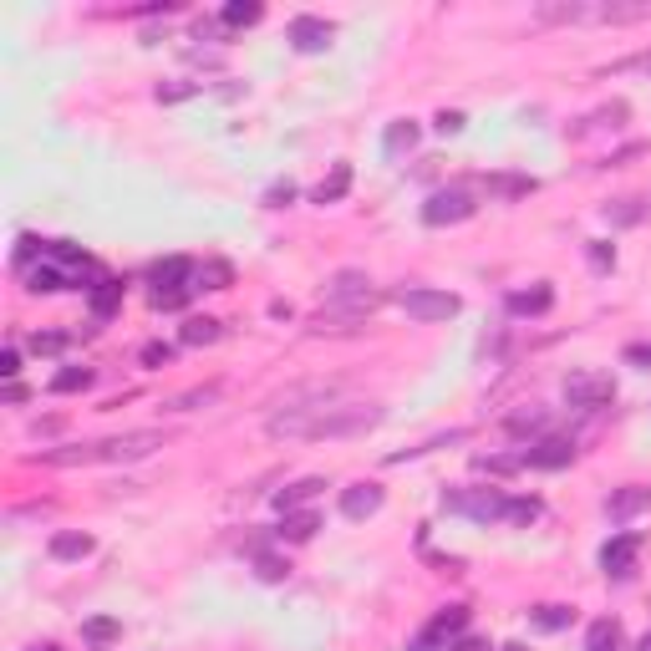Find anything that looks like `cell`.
Masks as SVG:
<instances>
[{
    "instance_id": "obj_1",
    "label": "cell",
    "mask_w": 651,
    "mask_h": 651,
    "mask_svg": "<svg viewBox=\"0 0 651 651\" xmlns=\"http://www.w3.org/2000/svg\"><path fill=\"white\" fill-rule=\"evenodd\" d=\"M387 412L377 403H316V407H275L264 433L270 438H362L382 423Z\"/></svg>"
},
{
    "instance_id": "obj_2",
    "label": "cell",
    "mask_w": 651,
    "mask_h": 651,
    "mask_svg": "<svg viewBox=\"0 0 651 651\" xmlns=\"http://www.w3.org/2000/svg\"><path fill=\"white\" fill-rule=\"evenodd\" d=\"M382 290L371 285L367 270H336L331 281H326V305L316 311L311 321V331L316 336H341V331H362L367 316L382 305Z\"/></svg>"
},
{
    "instance_id": "obj_3",
    "label": "cell",
    "mask_w": 651,
    "mask_h": 651,
    "mask_svg": "<svg viewBox=\"0 0 651 651\" xmlns=\"http://www.w3.org/2000/svg\"><path fill=\"white\" fill-rule=\"evenodd\" d=\"M168 433L159 427H138V433H123V438H102V443H71V448H46L36 453L31 463H52V468H82V463H138L153 448H163Z\"/></svg>"
},
{
    "instance_id": "obj_4",
    "label": "cell",
    "mask_w": 651,
    "mask_h": 651,
    "mask_svg": "<svg viewBox=\"0 0 651 651\" xmlns=\"http://www.w3.org/2000/svg\"><path fill=\"white\" fill-rule=\"evenodd\" d=\"M148 285H153V305H159V311H178V305L189 300V290H194V264L183 260V255L159 260L148 270Z\"/></svg>"
},
{
    "instance_id": "obj_5",
    "label": "cell",
    "mask_w": 651,
    "mask_h": 651,
    "mask_svg": "<svg viewBox=\"0 0 651 651\" xmlns=\"http://www.w3.org/2000/svg\"><path fill=\"white\" fill-rule=\"evenodd\" d=\"M397 305H403V311H407L412 321H453L463 300H458L453 290H433V285H407V290H397Z\"/></svg>"
},
{
    "instance_id": "obj_6",
    "label": "cell",
    "mask_w": 651,
    "mask_h": 651,
    "mask_svg": "<svg viewBox=\"0 0 651 651\" xmlns=\"http://www.w3.org/2000/svg\"><path fill=\"white\" fill-rule=\"evenodd\" d=\"M474 194L468 189H438V194H427V204H423V224L427 229H448V224H463V219H474Z\"/></svg>"
},
{
    "instance_id": "obj_7",
    "label": "cell",
    "mask_w": 651,
    "mask_h": 651,
    "mask_svg": "<svg viewBox=\"0 0 651 651\" xmlns=\"http://www.w3.org/2000/svg\"><path fill=\"white\" fill-rule=\"evenodd\" d=\"M565 403L581 407V412H596V407L616 403V382L606 371H570L565 377Z\"/></svg>"
},
{
    "instance_id": "obj_8",
    "label": "cell",
    "mask_w": 651,
    "mask_h": 651,
    "mask_svg": "<svg viewBox=\"0 0 651 651\" xmlns=\"http://www.w3.org/2000/svg\"><path fill=\"white\" fill-rule=\"evenodd\" d=\"M504 493L499 489H458V493H443V509L448 514H468V519H504Z\"/></svg>"
},
{
    "instance_id": "obj_9",
    "label": "cell",
    "mask_w": 651,
    "mask_h": 651,
    "mask_svg": "<svg viewBox=\"0 0 651 651\" xmlns=\"http://www.w3.org/2000/svg\"><path fill=\"white\" fill-rule=\"evenodd\" d=\"M636 555H641V534L626 529V534H611L606 545H600V570L611 575V581H626L636 570Z\"/></svg>"
},
{
    "instance_id": "obj_10",
    "label": "cell",
    "mask_w": 651,
    "mask_h": 651,
    "mask_svg": "<svg viewBox=\"0 0 651 651\" xmlns=\"http://www.w3.org/2000/svg\"><path fill=\"white\" fill-rule=\"evenodd\" d=\"M285 36H290V46H296V52L316 56V52H326V46H331L336 26L326 16H296L290 26H285Z\"/></svg>"
},
{
    "instance_id": "obj_11",
    "label": "cell",
    "mask_w": 651,
    "mask_h": 651,
    "mask_svg": "<svg viewBox=\"0 0 651 651\" xmlns=\"http://www.w3.org/2000/svg\"><path fill=\"white\" fill-rule=\"evenodd\" d=\"M525 463L529 468H545V474H560V468L575 463V443L570 438H540V443L525 448Z\"/></svg>"
},
{
    "instance_id": "obj_12",
    "label": "cell",
    "mask_w": 651,
    "mask_h": 651,
    "mask_svg": "<svg viewBox=\"0 0 651 651\" xmlns=\"http://www.w3.org/2000/svg\"><path fill=\"white\" fill-rule=\"evenodd\" d=\"M651 509V489L647 484H626V489H611V499H606V514L616 519V525H626V519H636V514Z\"/></svg>"
},
{
    "instance_id": "obj_13",
    "label": "cell",
    "mask_w": 651,
    "mask_h": 651,
    "mask_svg": "<svg viewBox=\"0 0 651 651\" xmlns=\"http://www.w3.org/2000/svg\"><path fill=\"white\" fill-rule=\"evenodd\" d=\"M382 509V484H352V489H341V514L346 519H371V514Z\"/></svg>"
},
{
    "instance_id": "obj_14",
    "label": "cell",
    "mask_w": 651,
    "mask_h": 651,
    "mask_svg": "<svg viewBox=\"0 0 651 651\" xmlns=\"http://www.w3.org/2000/svg\"><path fill=\"white\" fill-rule=\"evenodd\" d=\"M534 16L549 20V26H575V20L596 16V5H585V0H540V5H534Z\"/></svg>"
},
{
    "instance_id": "obj_15",
    "label": "cell",
    "mask_w": 651,
    "mask_h": 651,
    "mask_svg": "<svg viewBox=\"0 0 651 651\" xmlns=\"http://www.w3.org/2000/svg\"><path fill=\"white\" fill-rule=\"evenodd\" d=\"M504 305H509V316H545L549 305H555V290L540 281V285H529V290H509Z\"/></svg>"
},
{
    "instance_id": "obj_16",
    "label": "cell",
    "mask_w": 651,
    "mask_h": 651,
    "mask_svg": "<svg viewBox=\"0 0 651 651\" xmlns=\"http://www.w3.org/2000/svg\"><path fill=\"white\" fill-rule=\"evenodd\" d=\"M600 26H631V20H651V0H636V5H626V0H606V5H596Z\"/></svg>"
},
{
    "instance_id": "obj_17",
    "label": "cell",
    "mask_w": 651,
    "mask_h": 651,
    "mask_svg": "<svg viewBox=\"0 0 651 651\" xmlns=\"http://www.w3.org/2000/svg\"><path fill=\"white\" fill-rule=\"evenodd\" d=\"M346 194H352V163H336L331 174L316 183V194L311 199H316V204H341Z\"/></svg>"
},
{
    "instance_id": "obj_18",
    "label": "cell",
    "mask_w": 651,
    "mask_h": 651,
    "mask_svg": "<svg viewBox=\"0 0 651 651\" xmlns=\"http://www.w3.org/2000/svg\"><path fill=\"white\" fill-rule=\"evenodd\" d=\"M647 209H651L647 199H611L600 214H606V224H611V229H631V224L647 219Z\"/></svg>"
},
{
    "instance_id": "obj_19",
    "label": "cell",
    "mask_w": 651,
    "mask_h": 651,
    "mask_svg": "<svg viewBox=\"0 0 651 651\" xmlns=\"http://www.w3.org/2000/svg\"><path fill=\"white\" fill-rule=\"evenodd\" d=\"M52 560H82V555H92V534H82V529H61V534H52Z\"/></svg>"
},
{
    "instance_id": "obj_20",
    "label": "cell",
    "mask_w": 651,
    "mask_h": 651,
    "mask_svg": "<svg viewBox=\"0 0 651 651\" xmlns=\"http://www.w3.org/2000/svg\"><path fill=\"white\" fill-rule=\"evenodd\" d=\"M321 489H326V478H296L290 489L275 493V504H281V514H296L300 504H311V499H316Z\"/></svg>"
},
{
    "instance_id": "obj_21",
    "label": "cell",
    "mask_w": 651,
    "mask_h": 651,
    "mask_svg": "<svg viewBox=\"0 0 651 651\" xmlns=\"http://www.w3.org/2000/svg\"><path fill=\"white\" fill-rule=\"evenodd\" d=\"M412 148H418V123H412V118H403V123H392L387 133H382V153H387V159H403Z\"/></svg>"
},
{
    "instance_id": "obj_22",
    "label": "cell",
    "mask_w": 651,
    "mask_h": 651,
    "mask_svg": "<svg viewBox=\"0 0 651 651\" xmlns=\"http://www.w3.org/2000/svg\"><path fill=\"white\" fill-rule=\"evenodd\" d=\"M87 296H92V316H97V321L118 316V305H123V281H112V275H107L102 285H92Z\"/></svg>"
},
{
    "instance_id": "obj_23",
    "label": "cell",
    "mask_w": 651,
    "mask_h": 651,
    "mask_svg": "<svg viewBox=\"0 0 651 651\" xmlns=\"http://www.w3.org/2000/svg\"><path fill=\"white\" fill-rule=\"evenodd\" d=\"M219 321L214 316H189L183 321V331H178V341H183V346H214V341H219Z\"/></svg>"
},
{
    "instance_id": "obj_24",
    "label": "cell",
    "mask_w": 651,
    "mask_h": 651,
    "mask_svg": "<svg viewBox=\"0 0 651 651\" xmlns=\"http://www.w3.org/2000/svg\"><path fill=\"white\" fill-rule=\"evenodd\" d=\"M585 651H621V621H611V616L590 621V631H585Z\"/></svg>"
},
{
    "instance_id": "obj_25",
    "label": "cell",
    "mask_w": 651,
    "mask_h": 651,
    "mask_svg": "<svg viewBox=\"0 0 651 651\" xmlns=\"http://www.w3.org/2000/svg\"><path fill=\"white\" fill-rule=\"evenodd\" d=\"M229 281H234V270H229L224 260L194 264V290H229Z\"/></svg>"
},
{
    "instance_id": "obj_26",
    "label": "cell",
    "mask_w": 651,
    "mask_h": 651,
    "mask_svg": "<svg viewBox=\"0 0 651 651\" xmlns=\"http://www.w3.org/2000/svg\"><path fill=\"white\" fill-rule=\"evenodd\" d=\"M92 382H97V371H92V367H61L52 377V392H56V397H67V392H87Z\"/></svg>"
},
{
    "instance_id": "obj_27",
    "label": "cell",
    "mask_w": 651,
    "mask_h": 651,
    "mask_svg": "<svg viewBox=\"0 0 651 651\" xmlns=\"http://www.w3.org/2000/svg\"><path fill=\"white\" fill-rule=\"evenodd\" d=\"M504 427H509L514 438H525V433H545L549 418H545V407H519V412H509V418H504Z\"/></svg>"
},
{
    "instance_id": "obj_28",
    "label": "cell",
    "mask_w": 651,
    "mask_h": 651,
    "mask_svg": "<svg viewBox=\"0 0 651 651\" xmlns=\"http://www.w3.org/2000/svg\"><path fill=\"white\" fill-rule=\"evenodd\" d=\"M478 474H519V468H529L525 453H478L474 458Z\"/></svg>"
},
{
    "instance_id": "obj_29",
    "label": "cell",
    "mask_w": 651,
    "mask_h": 651,
    "mask_svg": "<svg viewBox=\"0 0 651 651\" xmlns=\"http://www.w3.org/2000/svg\"><path fill=\"white\" fill-rule=\"evenodd\" d=\"M316 529H321V519H316V514L296 509V514H285V519H281V540H311Z\"/></svg>"
},
{
    "instance_id": "obj_30",
    "label": "cell",
    "mask_w": 651,
    "mask_h": 651,
    "mask_svg": "<svg viewBox=\"0 0 651 651\" xmlns=\"http://www.w3.org/2000/svg\"><path fill=\"white\" fill-rule=\"evenodd\" d=\"M463 626H468V606H448V611L427 626V636H438V641H443V636H458Z\"/></svg>"
},
{
    "instance_id": "obj_31",
    "label": "cell",
    "mask_w": 651,
    "mask_h": 651,
    "mask_svg": "<svg viewBox=\"0 0 651 651\" xmlns=\"http://www.w3.org/2000/svg\"><path fill=\"white\" fill-rule=\"evenodd\" d=\"M219 403V382H209V387H194V392H183V397H174V412H194V407H209Z\"/></svg>"
},
{
    "instance_id": "obj_32",
    "label": "cell",
    "mask_w": 651,
    "mask_h": 651,
    "mask_svg": "<svg viewBox=\"0 0 651 651\" xmlns=\"http://www.w3.org/2000/svg\"><path fill=\"white\" fill-rule=\"evenodd\" d=\"M570 621H575L570 606H540V611H534V626H540V631H565Z\"/></svg>"
},
{
    "instance_id": "obj_33",
    "label": "cell",
    "mask_w": 651,
    "mask_h": 651,
    "mask_svg": "<svg viewBox=\"0 0 651 651\" xmlns=\"http://www.w3.org/2000/svg\"><path fill=\"white\" fill-rule=\"evenodd\" d=\"M67 341H71L67 331H36L26 346H31L36 356H61V352H67Z\"/></svg>"
},
{
    "instance_id": "obj_34",
    "label": "cell",
    "mask_w": 651,
    "mask_h": 651,
    "mask_svg": "<svg viewBox=\"0 0 651 651\" xmlns=\"http://www.w3.org/2000/svg\"><path fill=\"white\" fill-rule=\"evenodd\" d=\"M26 290H36V296H41V290H61V285H67V275H61V270H56V264H36L31 275H26Z\"/></svg>"
},
{
    "instance_id": "obj_35",
    "label": "cell",
    "mask_w": 651,
    "mask_h": 651,
    "mask_svg": "<svg viewBox=\"0 0 651 651\" xmlns=\"http://www.w3.org/2000/svg\"><path fill=\"white\" fill-rule=\"evenodd\" d=\"M264 11L255 5V0H234V5H224V26H255Z\"/></svg>"
},
{
    "instance_id": "obj_36",
    "label": "cell",
    "mask_w": 651,
    "mask_h": 651,
    "mask_svg": "<svg viewBox=\"0 0 651 651\" xmlns=\"http://www.w3.org/2000/svg\"><path fill=\"white\" fill-rule=\"evenodd\" d=\"M504 519H514V525L540 519V499H509V504H504Z\"/></svg>"
},
{
    "instance_id": "obj_37",
    "label": "cell",
    "mask_w": 651,
    "mask_h": 651,
    "mask_svg": "<svg viewBox=\"0 0 651 651\" xmlns=\"http://www.w3.org/2000/svg\"><path fill=\"white\" fill-rule=\"evenodd\" d=\"M585 255H590V270H611V264H616V249L606 245V240H590Z\"/></svg>"
},
{
    "instance_id": "obj_38",
    "label": "cell",
    "mask_w": 651,
    "mask_h": 651,
    "mask_svg": "<svg viewBox=\"0 0 651 651\" xmlns=\"http://www.w3.org/2000/svg\"><path fill=\"white\" fill-rule=\"evenodd\" d=\"M290 199H296V183H290V178H285V183H270V189H264V209H285Z\"/></svg>"
},
{
    "instance_id": "obj_39",
    "label": "cell",
    "mask_w": 651,
    "mask_h": 651,
    "mask_svg": "<svg viewBox=\"0 0 651 651\" xmlns=\"http://www.w3.org/2000/svg\"><path fill=\"white\" fill-rule=\"evenodd\" d=\"M168 362H174V346L168 341H148L142 346V367H168Z\"/></svg>"
},
{
    "instance_id": "obj_40",
    "label": "cell",
    "mask_w": 651,
    "mask_h": 651,
    "mask_svg": "<svg viewBox=\"0 0 651 651\" xmlns=\"http://www.w3.org/2000/svg\"><path fill=\"white\" fill-rule=\"evenodd\" d=\"M621 362H626V367H641V371H647V367H651V341H631V346L621 352Z\"/></svg>"
},
{
    "instance_id": "obj_41",
    "label": "cell",
    "mask_w": 651,
    "mask_h": 651,
    "mask_svg": "<svg viewBox=\"0 0 651 651\" xmlns=\"http://www.w3.org/2000/svg\"><path fill=\"white\" fill-rule=\"evenodd\" d=\"M255 570H260V581H281L285 560H275V555H255Z\"/></svg>"
},
{
    "instance_id": "obj_42",
    "label": "cell",
    "mask_w": 651,
    "mask_h": 651,
    "mask_svg": "<svg viewBox=\"0 0 651 651\" xmlns=\"http://www.w3.org/2000/svg\"><path fill=\"white\" fill-rule=\"evenodd\" d=\"M16 371H20V346H5V352H0V377L16 382Z\"/></svg>"
},
{
    "instance_id": "obj_43",
    "label": "cell",
    "mask_w": 651,
    "mask_h": 651,
    "mask_svg": "<svg viewBox=\"0 0 651 651\" xmlns=\"http://www.w3.org/2000/svg\"><path fill=\"white\" fill-rule=\"evenodd\" d=\"M199 82H183V87H159V102H183V97H194Z\"/></svg>"
},
{
    "instance_id": "obj_44",
    "label": "cell",
    "mask_w": 651,
    "mask_h": 651,
    "mask_svg": "<svg viewBox=\"0 0 651 651\" xmlns=\"http://www.w3.org/2000/svg\"><path fill=\"white\" fill-rule=\"evenodd\" d=\"M87 636L92 641H112L118 636V621H87Z\"/></svg>"
},
{
    "instance_id": "obj_45",
    "label": "cell",
    "mask_w": 651,
    "mask_h": 651,
    "mask_svg": "<svg viewBox=\"0 0 651 651\" xmlns=\"http://www.w3.org/2000/svg\"><path fill=\"white\" fill-rule=\"evenodd\" d=\"M36 249H46V245H36L31 234H20V240H16V264H26V260L36 255Z\"/></svg>"
},
{
    "instance_id": "obj_46",
    "label": "cell",
    "mask_w": 651,
    "mask_h": 651,
    "mask_svg": "<svg viewBox=\"0 0 651 651\" xmlns=\"http://www.w3.org/2000/svg\"><path fill=\"white\" fill-rule=\"evenodd\" d=\"M438 133H463V112H438Z\"/></svg>"
},
{
    "instance_id": "obj_47",
    "label": "cell",
    "mask_w": 651,
    "mask_h": 651,
    "mask_svg": "<svg viewBox=\"0 0 651 651\" xmlns=\"http://www.w3.org/2000/svg\"><path fill=\"white\" fill-rule=\"evenodd\" d=\"M448 651H489V647H484V641H474V636H463V641H458V647H448Z\"/></svg>"
},
{
    "instance_id": "obj_48",
    "label": "cell",
    "mask_w": 651,
    "mask_h": 651,
    "mask_svg": "<svg viewBox=\"0 0 651 651\" xmlns=\"http://www.w3.org/2000/svg\"><path fill=\"white\" fill-rule=\"evenodd\" d=\"M626 67H636V71H647V77H651V52H647V56H636V61H626Z\"/></svg>"
},
{
    "instance_id": "obj_49",
    "label": "cell",
    "mask_w": 651,
    "mask_h": 651,
    "mask_svg": "<svg viewBox=\"0 0 651 651\" xmlns=\"http://www.w3.org/2000/svg\"><path fill=\"white\" fill-rule=\"evenodd\" d=\"M636 651H651V631H647V636H641V647H636Z\"/></svg>"
},
{
    "instance_id": "obj_50",
    "label": "cell",
    "mask_w": 651,
    "mask_h": 651,
    "mask_svg": "<svg viewBox=\"0 0 651 651\" xmlns=\"http://www.w3.org/2000/svg\"><path fill=\"white\" fill-rule=\"evenodd\" d=\"M499 651H525V647H519V641H509V647H499Z\"/></svg>"
},
{
    "instance_id": "obj_51",
    "label": "cell",
    "mask_w": 651,
    "mask_h": 651,
    "mask_svg": "<svg viewBox=\"0 0 651 651\" xmlns=\"http://www.w3.org/2000/svg\"><path fill=\"white\" fill-rule=\"evenodd\" d=\"M31 651H56V647H31Z\"/></svg>"
}]
</instances>
